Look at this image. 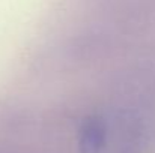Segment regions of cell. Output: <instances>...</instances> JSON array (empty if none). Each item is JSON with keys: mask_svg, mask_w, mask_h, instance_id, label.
<instances>
[{"mask_svg": "<svg viewBox=\"0 0 155 153\" xmlns=\"http://www.w3.org/2000/svg\"><path fill=\"white\" fill-rule=\"evenodd\" d=\"M107 143V123L101 116L87 117L78 132L80 153H101Z\"/></svg>", "mask_w": 155, "mask_h": 153, "instance_id": "cell-1", "label": "cell"}]
</instances>
